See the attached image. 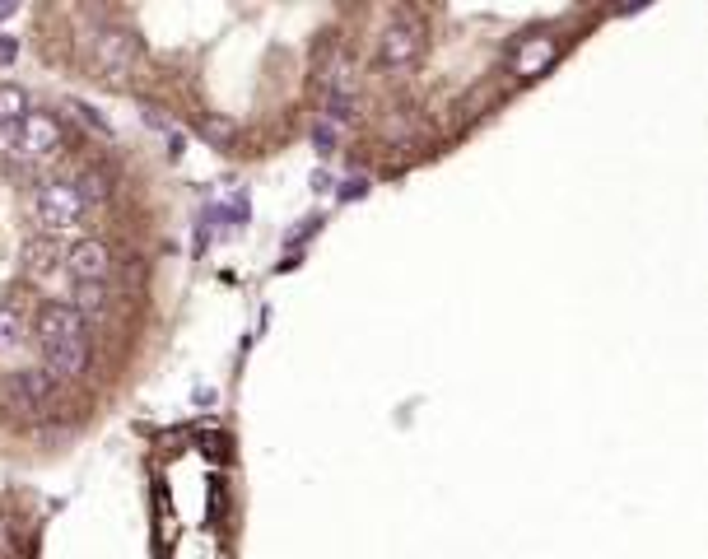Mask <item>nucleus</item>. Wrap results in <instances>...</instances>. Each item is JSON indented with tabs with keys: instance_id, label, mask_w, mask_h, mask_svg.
<instances>
[{
	"instance_id": "f257e3e1",
	"label": "nucleus",
	"mask_w": 708,
	"mask_h": 559,
	"mask_svg": "<svg viewBox=\"0 0 708 559\" xmlns=\"http://www.w3.org/2000/svg\"><path fill=\"white\" fill-rule=\"evenodd\" d=\"M0 154L24 159V164L52 159V154H61V122H56L52 112H28L19 126L0 131Z\"/></svg>"
},
{
	"instance_id": "f03ea898",
	"label": "nucleus",
	"mask_w": 708,
	"mask_h": 559,
	"mask_svg": "<svg viewBox=\"0 0 708 559\" xmlns=\"http://www.w3.org/2000/svg\"><path fill=\"white\" fill-rule=\"evenodd\" d=\"M84 210H89V201H84L80 182H42L38 191H33V215H38V224H47V229H75L84 219Z\"/></svg>"
},
{
	"instance_id": "7ed1b4c3",
	"label": "nucleus",
	"mask_w": 708,
	"mask_h": 559,
	"mask_svg": "<svg viewBox=\"0 0 708 559\" xmlns=\"http://www.w3.org/2000/svg\"><path fill=\"white\" fill-rule=\"evenodd\" d=\"M33 336H38L42 355L47 350H66V345H84V317L70 308V303H42L38 317H33Z\"/></svg>"
},
{
	"instance_id": "20e7f679",
	"label": "nucleus",
	"mask_w": 708,
	"mask_h": 559,
	"mask_svg": "<svg viewBox=\"0 0 708 559\" xmlns=\"http://www.w3.org/2000/svg\"><path fill=\"white\" fill-rule=\"evenodd\" d=\"M52 392H56V382L42 369H14L5 378V387H0V401L10 410H19V415H42V410L52 406Z\"/></svg>"
},
{
	"instance_id": "39448f33",
	"label": "nucleus",
	"mask_w": 708,
	"mask_h": 559,
	"mask_svg": "<svg viewBox=\"0 0 708 559\" xmlns=\"http://www.w3.org/2000/svg\"><path fill=\"white\" fill-rule=\"evenodd\" d=\"M420 52H424L420 24H410V19H396V24L382 33V42H378V66L406 70L410 61H420Z\"/></svg>"
},
{
	"instance_id": "423d86ee",
	"label": "nucleus",
	"mask_w": 708,
	"mask_h": 559,
	"mask_svg": "<svg viewBox=\"0 0 708 559\" xmlns=\"http://www.w3.org/2000/svg\"><path fill=\"white\" fill-rule=\"evenodd\" d=\"M66 271L75 285H103L112 271V252L108 243H98V238H84V243L70 247V257H66Z\"/></svg>"
},
{
	"instance_id": "0eeeda50",
	"label": "nucleus",
	"mask_w": 708,
	"mask_h": 559,
	"mask_svg": "<svg viewBox=\"0 0 708 559\" xmlns=\"http://www.w3.org/2000/svg\"><path fill=\"white\" fill-rule=\"evenodd\" d=\"M559 52L555 38H531L527 47H518V56H513V70L518 75H541L545 66H550V56Z\"/></svg>"
},
{
	"instance_id": "6e6552de",
	"label": "nucleus",
	"mask_w": 708,
	"mask_h": 559,
	"mask_svg": "<svg viewBox=\"0 0 708 559\" xmlns=\"http://www.w3.org/2000/svg\"><path fill=\"white\" fill-rule=\"evenodd\" d=\"M28 94L24 89H19V84H0V131H5V126H19L28 117Z\"/></svg>"
},
{
	"instance_id": "1a4fd4ad",
	"label": "nucleus",
	"mask_w": 708,
	"mask_h": 559,
	"mask_svg": "<svg viewBox=\"0 0 708 559\" xmlns=\"http://www.w3.org/2000/svg\"><path fill=\"white\" fill-rule=\"evenodd\" d=\"M131 56H136V47H131L126 33H108V38L98 42V61L112 66V70H126V66H131Z\"/></svg>"
},
{
	"instance_id": "9d476101",
	"label": "nucleus",
	"mask_w": 708,
	"mask_h": 559,
	"mask_svg": "<svg viewBox=\"0 0 708 559\" xmlns=\"http://www.w3.org/2000/svg\"><path fill=\"white\" fill-rule=\"evenodd\" d=\"M80 317H103L108 313V289L103 285H75V303H70Z\"/></svg>"
},
{
	"instance_id": "9b49d317",
	"label": "nucleus",
	"mask_w": 708,
	"mask_h": 559,
	"mask_svg": "<svg viewBox=\"0 0 708 559\" xmlns=\"http://www.w3.org/2000/svg\"><path fill=\"white\" fill-rule=\"evenodd\" d=\"M19 341H24V317L14 303H0V355H10Z\"/></svg>"
},
{
	"instance_id": "f8f14e48",
	"label": "nucleus",
	"mask_w": 708,
	"mask_h": 559,
	"mask_svg": "<svg viewBox=\"0 0 708 559\" xmlns=\"http://www.w3.org/2000/svg\"><path fill=\"white\" fill-rule=\"evenodd\" d=\"M331 140H336V126L322 122V126H317V145H322V150H331Z\"/></svg>"
},
{
	"instance_id": "ddd939ff",
	"label": "nucleus",
	"mask_w": 708,
	"mask_h": 559,
	"mask_svg": "<svg viewBox=\"0 0 708 559\" xmlns=\"http://www.w3.org/2000/svg\"><path fill=\"white\" fill-rule=\"evenodd\" d=\"M0 61H14V42H0Z\"/></svg>"
}]
</instances>
